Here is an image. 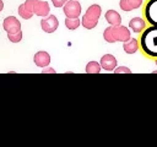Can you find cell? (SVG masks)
Returning <instances> with one entry per match:
<instances>
[{"label": "cell", "instance_id": "cell-6", "mask_svg": "<svg viewBox=\"0 0 157 147\" xmlns=\"http://www.w3.org/2000/svg\"><path fill=\"white\" fill-rule=\"evenodd\" d=\"M40 26H42V29L47 33H53L58 29V26H59V21L58 18L54 16V15H49V16H45L42 21H40Z\"/></svg>", "mask_w": 157, "mask_h": 147}, {"label": "cell", "instance_id": "cell-17", "mask_svg": "<svg viewBox=\"0 0 157 147\" xmlns=\"http://www.w3.org/2000/svg\"><path fill=\"white\" fill-rule=\"evenodd\" d=\"M18 15H20L22 18H25V20H29V18L33 16V13H32V12H29V11L25 7V5H23V4L18 6Z\"/></svg>", "mask_w": 157, "mask_h": 147}, {"label": "cell", "instance_id": "cell-10", "mask_svg": "<svg viewBox=\"0 0 157 147\" xmlns=\"http://www.w3.org/2000/svg\"><path fill=\"white\" fill-rule=\"evenodd\" d=\"M33 60H34V64L38 67H45L50 62V55L47 51H38V53L34 54Z\"/></svg>", "mask_w": 157, "mask_h": 147}, {"label": "cell", "instance_id": "cell-19", "mask_svg": "<svg viewBox=\"0 0 157 147\" xmlns=\"http://www.w3.org/2000/svg\"><path fill=\"white\" fill-rule=\"evenodd\" d=\"M114 74H131V70L125 67V66H119V67H115L114 70Z\"/></svg>", "mask_w": 157, "mask_h": 147}, {"label": "cell", "instance_id": "cell-9", "mask_svg": "<svg viewBox=\"0 0 157 147\" xmlns=\"http://www.w3.org/2000/svg\"><path fill=\"white\" fill-rule=\"evenodd\" d=\"M101 67L105 71H113L117 67V59L112 54H105L101 58Z\"/></svg>", "mask_w": 157, "mask_h": 147}, {"label": "cell", "instance_id": "cell-14", "mask_svg": "<svg viewBox=\"0 0 157 147\" xmlns=\"http://www.w3.org/2000/svg\"><path fill=\"white\" fill-rule=\"evenodd\" d=\"M125 53L128 54H134L137 51V48H139V43H137V39L135 38H130L129 40L124 42V45H123Z\"/></svg>", "mask_w": 157, "mask_h": 147}, {"label": "cell", "instance_id": "cell-24", "mask_svg": "<svg viewBox=\"0 0 157 147\" xmlns=\"http://www.w3.org/2000/svg\"><path fill=\"white\" fill-rule=\"evenodd\" d=\"M155 62H156V65H157V59H156V61H155Z\"/></svg>", "mask_w": 157, "mask_h": 147}, {"label": "cell", "instance_id": "cell-3", "mask_svg": "<svg viewBox=\"0 0 157 147\" xmlns=\"http://www.w3.org/2000/svg\"><path fill=\"white\" fill-rule=\"evenodd\" d=\"M101 12H102V9H101L99 5H97V4L91 5V6L87 9L86 13L82 16V20H81L82 26H83L85 28H87V29L94 28V27L97 26V23H98Z\"/></svg>", "mask_w": 157, "mask_h": 147}, {"label": "cell", "instance_id": "cell-20", "mask_svg": "<svg viewBox=\"0 0 157 147\" xmlns=\"http://www.w3.org/2000/svg\"><path fill=\"white\" fill-rule=\"evenodd\" d=\"M37 0H26V2L23 4L25 5V7L29 11V12H32L33 13V6H34V2H36ZM34 15V13H33Z\"/></svg>", "mask_w": 157, "mask_h": 147}, {"label": "cell", "instance_id": "cell-22", "mask_svg": "<svg viewBox=\"0 0 157 147\" xmlns=\"http://www.w3.org/2000/svg\"><path fill=\"white\" fill-rule=\"evenodd\" d=\"M42 72H55V71H54V70H53V69H50V67H49V69H48V70H43V71H42Z\"/></svg>", "mask_w": 157, "mask_h": 147}, {"label": "cell", "instance_id": "cell-5", "mask_svg": "<svg viewBox=\"0 0 157 147\" xmlns=\"http://www.w3.org/2000/svg\"><path fill=\"white\" fill-rule=\"evenodd\" d=\"M144 13L151 26H157V0H148Z\"/></svg>", "mask_w": 157, "mask_h": 147}, {"label": "cell", "instance_id": "cell-21", "mask_svg": "<svg viewBox=\"0 0 157 147\" xmlns=\"http://www.w3.org/2000/svg\"><path fill=\"white\" fill-rule=\"evenodd\" d=\"M66 1H67V0H52L53 5H54L55 7H61V6H64Z\"/></svg>", "mask_w": 157, "mask_h": 147}, {"label": "cell", "instance_id": "cell-7", "mask_svg": "<svg viewBox=\"0 0 157 147\" xmlns=\"http://www.w3.org/2000/svg\"><path fill=\"white\" fill-rule=\"evenodd\" d=\"M2 27L7 33H17L21 31V23L20 21L13 17V16H9L4 20L2 22Z\"/></svg>", "mask_w": 157, "mask_h": 147}, {"label": "cell", "instance_id": "cell-8", "mask_svg": "<svg viewBox=\"0 0 157 147\" xmlns=\"http://www.w3.org/2000/svg\"><path fill=\"white\" fill-rule=\"evenodd\" d=\"M49 11H50V7H49V4L47 1L37 0L34 2V6H33V13L34 15L40 16V17H45L49 15Z\"/></svg>", "mask_w": 157, "mask_h": 147}, {"label": "cell", "instance_id": "cell-2", "mask_svg": "<svg viewBox=\"0 0 157 147\" xmlns=\"http://www.w3.org/2000/svg\"><path fill=\"white\" fill-rule=\"evenodd\" d=\"M103 38L108 43H115V42H126L130 39V31L128 27L117 24V26H109L104 29Z\"/></svg>", "mask_w": 157, "mask_h": 147}, {"label": "cell", "instance_id": "cell-13", "mask_svg": "<svg viewBox=\"0 0 157 147\" xmlns=\"http://www.w3.org/2000/svg\"><path fill=\"white\" fill-rule=\"evenodd\" d=\"M105 20L110 26H117L121 23V16L115 10H108L105 12Z\"/></svg>", "mask_w": 157, "mask_h": 147}, {"label": "cell", "instance_id": "cell-4", "mask_svg": "<svg viewBox=\"0 0 157 147\" xmlns=\"http://www.w3.org/2000/svg\"><path fill=\"white\" fill-rule=\"evenodd\" d=\"M64 13L67 18H77L81 15V5L77 0H67L64 5Z\"/></svg>", "mask_w": 157, "mask_h": 147}, {"label": "cell", "instance_id": "cell-23", "mask_svg": "<svg viewBox=\"0 0 157 147\" xmlns=\"http://www.w3.org/2000/svg\"><path fill=\"white\" fill-rule=\"evenodd\" d=\"M2 9H4V2L2 0H0V11H2Z\"/></svg>", "mask_w": 157, "mask_h": 147}, {"label": "cell", "instance_id": "cell-16", "mask_svg": "<svg viewBox=\"0 0 157 147\" xmlns=\"http://www.w3.org/2000/svg\"><path fill=\"white\" fill-rule=\"evenodd\" d=\"M80 20H78V17L77 18H67L66 17V20H65V26H66V28H69V29H71V31H74V29H76L78 26H80Z\"/></svg>", "mask_w": 157, "mask_h": 147}, {"label": "cell", "instance_id": "cell-12", "mask_svg": "<svg viewBox=\"0 0 157 147\" xmlns=\"http://www.w3.org/2000/svg\"><path fill=\"white\" fill-rule=\"evenodd\" d=\"M129 27H130L135 33H140V32H142V31L145 29L146 23H145V21H144L141 17H134V18L130 20Z\"/></svg>", "mask_w": 157, "mask_h": 147}, {"label": "cell", "instance_id": "cell-18", "mask_svg": "<svg viewBox=\"0 0 157 147\" xmlns=\"http://www.w3.org/2000/svg\"><path fill=\"white\" fill-rule=\"evenodd\" d=\"M7 38L10 42L12 43H18L22 39V32H17V33H7Z\"/></svg>", "mask_w": 157, "mask_h": 147}, {"label": "cell", "instance_id": "cell-11", "mask_svg": "<svg viewBox=\"0 0 157 147\" xmlns=\"http://www.w3.org/2000/svg\"><path fill=\"white\" fill-rule=\"evenodd\" d=\"M142 4V0H120L119 5L120 9L124 11H131L135 9H139Z\"/></svg>", "mask_w": 157, "mask_h": 147}, {"label": "cell", "instance_id": "cell-15", "mask_svg": "<svg viewBox=\"0 0 157 147\" xmlns=\"http://www.w3.org/2000/svg\"><path fill=\"white\" fill-rule=\"evenodd\" d=\"M101 64H98L97 61H90L86 65V72L87 74H99L101 72Z\"/></svg>", "mask_w": 157, "mask_h": 147}, {"label": "cell", "instance_id": "cell-1", "mask_svg": "<svg viewBox=\"0 0 157 147\" xmlns=\"http://www.w3.org/2000/svg\"><path fill=\"white\" fill-rule=\"evenodd\" d=\"M140 47L146 55L157 58V26H151L144 31L140 38Z\"/></svg>", "mask_w": 157, "mask_h": 147}]
</instances>
